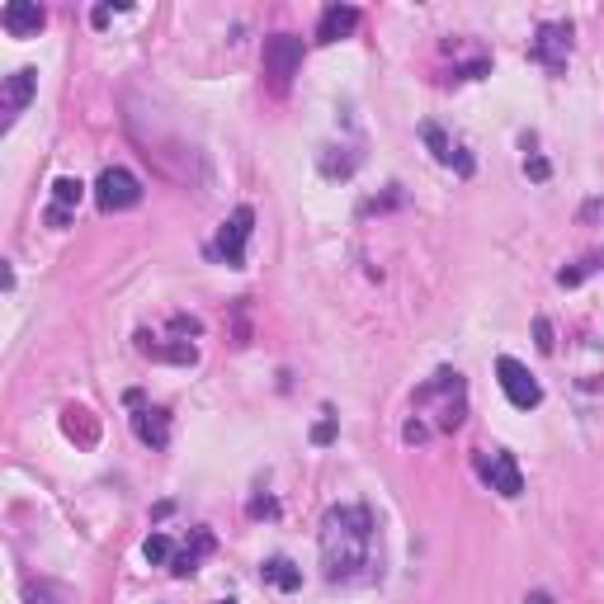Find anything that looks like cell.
<instances>
[{
    "mask_svg": "<svg viewBox=\"0 0 604 604\" xmlns=\"http://www.w3.org/2000/svg\"><path fill=\"white\" fill-rule=\"evenodd\" d=\"M373 543H378V524H373L369 505H331L321 515V567L326 581H369L373 576Z\"/></svg>",
    "mask_w": 604,
    "mask_h": 604,
    "instance_id": "6da1fadb",
    "label": "cell"
},
{
    "mask_svg": "<svg viewBox=\"0 0 604 604\" xmlns=\"http://www.w3.org/2000/svg\"><path fill=\"white\" fill-rule=\"evenodd\" d=\"M463 397H468L463 373L439 369L435 378L416 392V416H430V406H435V430H458V425H463Z\"/></svg>",
    "mask_w": 604,
    "mask_h": 604,
    "instance_id": "7a4b0ae2",
    "label": "cell"
},
{
    "mask_svg": "<svg viewBox=\"0 0 604 604\" xmlns=\"http://www.w3.org/2000/svg\"><path fill=\"white\" fill-rule=\"evenodd\" d=\"M95 203H100V213H128V208L142 203V180L123 166L100 170V180H95Z\"/></svg>",
    "mask_w": 604,
    "mask_h": 604,
    "instance_id": "3957f363",
    "label": "cell"
},
{
    "mask_svg": "<svg viewBox=\"0 0 604 604\" xmlns=\"http://www.w3.org/2000/svg\"><path fill=\"white\" fill-rule=\"evenodd\" d=\"M496 378H501L505 402L515 406V411H534V406L543 402V387H538V378H534L529 369H524L520 359L501 354V359H496Z\"/></svg>",
    "mask_w": 604,
    "mask_h": 604,
    "instance_id": "277c9868",
    "label": "cell"
},
{
    "mask_svg": "<svg viewBox=\"0 0 604 604\" xmlns=\"http://www.w3.org/2000/svg\"><path fill=\"white\" fill-rule=\"evenodd\" d=\"M302 67V38L298 34H274L265 38V76L274 81V90H288V81Z\"/></svg>",
    "mask_w": 604,
    "mask_h": 604,
    "instance_id": "5b68a950",
    "label": "cell"
},
{
    "mask_svg": "<svg viewBox=\"0 0 604 604\" xmlns=\"http://www.w3.org/2000/svg\"><path fill=\"white\" fill-rule=\"evenodd\" d=\"M251 227H255V213L246 208V203H241L232 218L222 222L218 241H213V255H218L222 265H232V269L246 265V241H251Z\"/></svg>",
    "mask_w": 604,
    "mask_h": 604,
    "instance_id": "8992f818",
    "label": "cell"
},
{
    "mask_svg": "<svg viewBox=\"0 0 604 604\" xmlns=\"http://www.w3.org/2000/svg\"><path fill=\"white\" fill-rule=\"evenodd\" d=\"M567 52H571V24H538L534 43H529L534 62H543L553 76H562L567 71Z\"/></svg>",
    "mask_w": 604,
    "mask_h": 604,
    "instance_id": "52a82bcc",
    "label": "cell"
},
{
    "mask_svg": "<svg viewBox=\"0 0 604 604\" xmlns=\"http://www.w3.org/2000/svg\"><path fill=\"white\" fill-rule=\"evenodd\" d=\"M477 468H482V477L491 482V491H501L505 501H515V496L524 491V472H520V463H515V453L496 449L491 453V463L487 458H477Z\"/></svg>",
    "mask_w": 604,
    "mask_h": 604,
    "instance_id": "ba28073f",
    "label": "cell"
},
{
    "mask_svg": "<svg viewBox=\"0 0 604 604\" xmlns=\"http://www.w3.org/2000/svg\"><path fill=\"white\" fill-rule=\"evenodd\" d=\"M43 5L38 0H10L5 10H0V24H5V34L10 38H34L43 29Z\"/></svg>",
    "mask_w": 604,
    "mask_h": 604,
    "instance_id": "9c48e42d",
    "label": "cell"
},
{
    "mask_svg": "<svg viewBox=\"0 0 604 604\" xmlns=\"http://www.w3.org/2000/svg\"><path fill=\"white\" fill-rule=\"evenodd\" d=\"M38 95V71L34 67H19L5 76V123H15L24 109H29V100Z\"/></svg>",
    "mask_w": 604,
    "mask_h": 604,
    "instance_id": "30bf717a",
    "label": "cell"
},
{
    "mask_svg": "<svg viewBox=\"0 0 604 604\" xmlns=\"http://www.w3.org/2000/svg\"><path fill=\"white\" fill-rule=\"evenodd\" d=\"M359 10L354 5H326L317 19V43H340V38H350L359 29Z\"/></svg>",
    "mask_w": 604,
    "mask_h": 604,
    "instance_id": "8fae6325",
    "label": "cell"
},
{
    "mask_svg": "<svg viewBox=\"0 0 604 604\" xmlns=\"http://www.w3.org/2000/svg\"><path fill=\"white\" fill-rule=\"evenodd\" d=\"M133 435L142 439V444H151V449H166L170 444V416L161 411V406H142V411H133Z\"/></svg>",
    "mask_w": 604,
    "mask_h": 604,
    "instance_id": "7c38bea8",
    "label": "cell"
},
{
    "mask_svg": "<svg viewBox=\"0 0 604 604\" xmlns=\"http://www.w3.org/2000/svg\"><path fill=\"white\" fill-rule=\"evenodd\" d=\"M420 137H425V147L435 151L439 166H458V175H472V161H468V156H463L458 147H453L449 133H444L439 123H425V128H420Z\"/></svg>",
    "mask_w": 604,
    "mask_h": 604,
    "instance_id": "4fadbf2b",
    "label": "cell"
},
{
    "mask_svg": "<svg viewBox=\"0 0 604 604\" xmlns=\"http://www.w3.org/2000/svg\"><path fill=\"white\" fill-rule=\"evenodd\" d=\"M208 553H213V534H208V529H194V543L170 557V571H175V576H194V571H199V562Z\"/></svg>",
    "mask_w": 604,
    "mask_h": 604,
    "instance_id": "5bb4252c",
    "label": "cell"
},
{
    "mask_svg": "<svg viewBox=\"0 0 604 604\" xmlns=\"http://www.w3.org/2000/svg\"><path fill=\"white\" fill-rule=\"evenodd\" d=\"M260 576H265V586L284 590V595H293V590H302V571L288 562V557H269L265 567H260Z\"/></svg>",
    "mask_w": 604,
    "mask_h": 604,
    "instance_id": "9a60e30c",
    "label": "cell"
},
{
    "mask_svg": "<svg viewBox=\"0 0 604 604\" xmlns=\"http://www.w3.org/2000/svg\"><path fill=\"white\" fill-rule=\"evenodd\" d=\"M137 350L142 354H151V359H166V364H194L199 359V350L194 345H151V336H137Z\"/></svg>",
    "mask_w": 604,
    "mask_h": 604,
    "instance_id": "2e32d148",
    "label": "cell"
},
{
    "mask_svg": "<svg viewBox=\"0 0 604 604\" xmlns=\"http://www.w3.org/2000/svg\"><path fill=\"white\" fill-rule=\"evenodd\" d=\"M81 199H85V185L76 180V175H57V180H52V203H57V208L76 213V203Z\"/></svg>",
    "mask_w": 604,
    "mask_h": 604,
    "instance_id": "e0dca14e",
    "label": "cell"
},
{
    "mask_svg": "<svg viewBox=\"0 0 604 604\" xmlns=\"http://www.w3.org/2000/svg\"><path fill=\"white\" fill-rule=\"evenodd\" d=\"M142 557H147L151 567H166L170 557H175V543H170L166 534H151L147 543H142Z\"/></svg>",
    "mask_w": 604,
    "mask_h": 604,
    "instance_id": "ac0fdd59",
    "label": "cell"
},
{
    "mask_svg": "<svg viewBox=\"0 0 604 604\" xmlns=\"http://www.w3.org/2000/svg\"><path fill=\"white\" fill-rule=\"evenodd\" d=\"M354 166H359V161H354V156H321V175H331V180H345V175H354Z\"/></svg>",
    "mask_w": 604,
    "mask_h": 604,
    "instance_id": "d6986e66",
    "label": "cell"
},
{
    "mask_svg": "<svg viewBox=\"0 0 604 604\" xmlns=\"http://www.w3.org/2000/svg\"><path fill=\"white\" fill-rule=\"evenodd\" d=\"M29 604H62V590L48 586V581H38V586H29Z\"/></svg>",
    "mask_w": 604,
    "mask_h": 604,
    "instance_id": "ffe728a7",
    "label": "cell"
},
{
    "mask_svg": "<svg viewBox=\"0 0 604 604\" xmlns=\"http://www.w3.org/2000/svg\"><path fill=\"white\" fill-rule=\"evenodd\" d=\"M326 420H317V430H312V444H331L336 439V416L331 411H321Z\"/></svg>",
    "mask_w": 604,
    "mask_h": 604,
    "instance_id": "44dd1931",
    "label": "cell"
},
{
    "mask_svg": "<svg viewBox=\"0 0 604 604\" xmlns=\"http://www.w3.org/2000/svg\"><path fill=\"white\" fill-rule=\"evenodd\" d=\"M71 218H76V213H67V208H57V203H48V227H52V232H67Z\"/></svg>",
    "mask_w": 604,
    "mask_h": 604,
    "instance_id": "7402d4cb",
    "label": "cell"
},
{
    "mask_svg": "<svg viewBox=\"0 0 604 604\" xmlns=\"http://www.w3.org/2000/svg\"><path fill=\"white\" fill-rule=\"evenodd\" d=\"M534 336H538V350H543V354H553V331H548V321H543V317L534 321Z\"/></svg>",
    "mask_w": 604,
    "mask_h": 604,
    "instance_id": "603a6c76",
    "label": "cell"
},
{
    "mask_svg": "<svg viewBox=\"0 0 604 604\" xmlns=\"http://www.w3.org/2000/svg\"><path fill=\"white\" fill-rule=\"evenodd\" d=\"M170 326H175L180 336H199V331H203V326H199V321H194V317H175V321H170Z\"/></svg>",
    "mask_w": 604,
    "mask_h": 604,
    "instance_id": "cb8c5ba5",
    "label": "cell"
},
{
    "mask_svg": "<svg viewBox=\"0 0 604 604\" xmlns=\"http://www.w3.org/2000/svg\"><path fill=\"white\" fill-rule=\"evenodd\" d=\"M524 170H529L534 180H548V161H543V156H529V161H524Z\"/></svg>",
    "mask_w": 604,
    "mask_h": 604,
    "instance_id": "d4e9b609",
    "label": "cell"
},
{
    "mask_svg": "<svg viewBox=\"0 0 604 604\" xmlns=\"http://www.w3.org/2000/svg\"><path fill=\"white\" fill-rule=\"evenodd\" d=\"M118 10H123V5H95V15H90V19H95V24H109Z\"/></svg>",
    "mask_w": 604,
    "mask_h": 604,
    "instance_id": "484cf974",
    "label": "cell"
},
{
    "mask_svg": "<svg viewBox=\"0 0 604 604\" xmlns=\"http://www.w3.org/2000/svg\"><path fill=\"white\" fill-rule=\"evenodd\" d=\"M274 510H279V505L269 501V496H260V501H251V515H255V520H260V515H274Z\"/></svg>",
    "mask_w": 604,
    "mask_h": 604,
    "instance_id": "4316f807",
    "label": "cell"
},
{
    "mask_svg": "<svg viewBox=\"0 0 604 604\" xmlns=\"http://www.w3.org/2000/svg\"><path fill=\"white\" fill-rule=\"evenodd\" d=\"M524 604H553V595H548V590H534V595H529Z\"/></svg>",
    "mask_w": 604,
    "mask_h": 604,
    "instance_id": "83f0119b",
    "label": "cell"
},
{
    "mask_svg": "<svg viewBox=\"0 0 604 604\" xmlns=\"http://www.w3.org/2000/svg\"><path fill=\"white\" fill-rule=\"evenodd\" d=\"M222 604H232V600H222Z\"/></svg>",
    "mask_w": 604,
    "mask_h": 604,
    "instance_id": "f1b7e54d",
    "label": "cell"
}]
</instances>
